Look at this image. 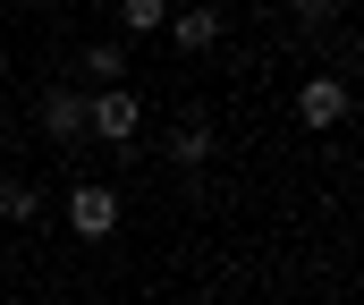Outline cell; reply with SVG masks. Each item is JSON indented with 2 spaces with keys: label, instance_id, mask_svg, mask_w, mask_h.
Here are the masks:
<instances>
[{
  "label": "cell",
  "instance_id": "1",
  "mask_svg": "<svg viewBox=\"0 0 364 305\" xmlns=\"http://www.w3.org/2000/svg\"><path fill=\"white\" fill-rule=\"evenodd\" d=\"M136 127H144V102L127 94V85L85 94V136H102V144H136Z\"/></svg>",
  "mask_w": 364,
  "mask_h": 305
},
{
  "label": "cell",
  "instance_id": "2",
  "mask_svg": "<svg viewBox=\"0 0 364 305\" xmlns=\"http://www.w3.org/2000/svg\"><path fill=\"white\" fill-rule=\"evenodd\" d=\"M68 229H77V237H110V229H119V187H110V178H85V187L68 196Z\"/></svg>",
  "mask_w": 364,
  "mask_h": 305
},
{
  "label": "cell",
  "instance_id": "3",
  "mask_svg": "<svg viewBox=\"0 0 364 305\" xmlns=\"http://www.w3.org/2000/svg\"><path fill=\"white\" fill-rule=\"evenodd\" d=\"M356 102H348V77H305V94H296V119L305 127H339Z\"/></svg>",
  "mask_w": 364,
  "mask_h": 305
},
{
  "label": "cell",
  "instance_id": "4",
  "mask_svg": "<svg viewBox=\"0 0 364 305\" xmlns=\"http://www.w3.org/2000/svg\"><path fill=\"white\" fill-rule=\"evenodd\" d=\"M43 136H85V94L77 85H43Z\"/></svg>",
  "mask_w": 364,
  "mask_h": 305
},
{
  "label": "cell",
  "instance_id": "5",
  "mask_svg": "<svg viewBox=\"0 0 364 305\" xmlns=\"http://www.w3.org/2000/svg\"><path fill=\"white\" fill-rule=\"evenodd\" d=\"M170 43H178V51H212V43H220V9H178V17H170Z\"/></svg>",
  "mask_w": 364,
  "mask_h": 305
},
{
  "label": "cell",
  "instance_id": "6",
  "mask_svg": "<svg viewBox=\"0 0 364 305\" xmlns=\"http://www.w3.org/2000/svg\"><path fill=\"white\" fill-rule=\"evenodd\" d=\"M85 77H93V94H110L127 77V43H85Z\"/></svg>",
  "mask_w": 364,
  "mask_h": 305
},
{
  "label": "cell",
  "instance_id": "7",
  "mask_svg": "<svg viewBox=\"0 0 364 305\" xmlns=\"http://www.w3.org/2000/svg\"><path fill=\"white\" fill-rule=\"evenodd\" d=\"M170 161H178V170H203V161H212V127H203V119H186L178 136H170Z\"/></svg>",
  "mask_w": 364,
  "mask_h": 305
},
{
  "label": "cell",
  "instance_id": "8",
  "mask_svg": "<svg viewBox=\"0 0 364 305\" xmlns=\"http://www.w3.org/2000/svg\"><path fill=\"white\" fill-rule=\"evenodd\" d=\"M0 220H43V196L26 178H0Z\"/></svg>",
  "mask_w": 364,
  "mask_h": 305
},
{
  "label": "cell",
  "instance_id": "9",
  "mask_svg": "<svg viewBox=\"0 0 364 305\" xmlns=\"http://www.w3.org/2000/svg\"><path fill=\"white\" fill-rule=\"evenodd\" d=\"M119 26H127V34H161V26H170V9H161V0H127V9H119Z\"/></svg>",
  "mask_w": 364,
  "mask_h": 305
},
{
  "label": "cell",
  "instance_id": "10",
  "mask_svg": "<svg viewBox=\"0 0 364 305\" xmlns=\"http://www.w3.org/2000/svg\"><path fill=\"white\" fill-rule=\"evenodd\" d=\"M0 127H9V102H0Z\"/></svg>",
  "mask_w": 364,
  "mask_h": 305
}]
</instances>
